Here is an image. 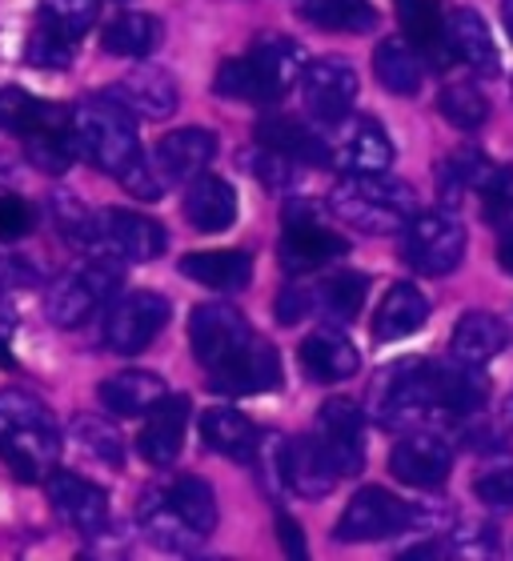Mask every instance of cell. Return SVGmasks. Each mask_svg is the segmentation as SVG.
Returning <instances> with one entry per match:
<instances>
[{"label": "cell", "mask_w": 513, "mask_h": 561, "mask_svg": "<svg viewBox=\"0 0 513 561\" xmlns=\"http://www.w3.org/2000/svg\"><path fill=\"white\" fill-rule=\"evenodd\" d=\"M301 21L321 33H374L377 9L369 0H301Z\"/></svg>", "instance_id": "cell-35"}, {"label": "cell", "mask_w": 513, "mask_h": 561, "mask_svg": "<svg viewBox=\"0 0 513 561\" xmlns=\"http://www.w3.org/2000/svg\"><path fill=\"white\" fill-rule=\"evenodd\" d=\"M69 133L77 145V157L96 164L101 173L117 176L121 188L137 201H157L164 193V181L157 164L140 152L137 121L113 96H89L69 113Z\"/></svg>", "instance_id": "cell-1"}, {"label": "cell", "mask_w": 513, "mask_h": 561, "mask_svg": "<svg viewBox=\"0 0 513 561\" xmlns=\"http://www.w3.org/2000/svg\"><path fill=\"white\" fill-rule=\"evenodd\" d=\"M281 225H285V229H281L277 261L289 277L329 270L333 261L350 253V241L329 229L314 201H289L285 213H281Z\"/></svg>", "instance_id": "cell-7"}, {"label": "cell", "mask_w": 513, "mask_h": 561, "mask_svg": "<svg viewBox=\"0 0 513 561\" xmlns=\"http://www.w3.org/2000/svg\"><path fill=\"white\" fill-rule=\"evenodd\" d=\"M0 369H16V357H12V350L4 345V337H0Z\"/></svg>", "instance_id": "cell-57"}, {"label": "cell", "mask_w": 513, "mask_h": 561, "mask_svg": "<svg viewBox=\"0 0 513 561\" xmlns=\"http://www.w3.org/2000/svg\"><path fill=\"white\" fill-rule=\"evenodd\" d=\"M113 101L125 105L133 117L145 121H164L173 117L176 105H181V89H176L173 72L157 69V65H137L128 69L117 84H113Z\"/></svg>", "instance_id": "cell-20"}, {"label": "cell", "mask_w": 513, "mask_h": 561, "mask_svg": "<svg viewBox=\"0 0 513 561\" xmlns=\"http://www.w3.org/2000/svg\"><path fill=\"white\" fill-rule=\"evenodd\" d=\"M213 157H217V133L209 129H176L157 145V173L164 185H185L193 176L209 173Z\"/></svg>", "instance_id": "cell-22"}, {"label": "cell", "mask_w": 513, "mask_h": 561, "mask_svg": "<svg viewBox=\"0 0 513 561\" xmlns=\"http://www.w3.org/2000/svg\"><path fill=\"white\" fill-rule=\"evenodd\" d=\"M161 21L152 16V12H121L113 16V24L105 28L101 36V45H105L109 57H149L152 48L161 45Z\"/></svg>", "instance_id": "cell-37"}, {"label": "cell", "mask_w": 513, "mask_h": 561, "mask_svg": "<svg viewBox=\"0 0 513 561\" xmlns=\"http://www.w3.org/2000/svg\"><path fill=\"white\" fill-rule=\"evenodd\" d=\"M140 529H145V538H149L152 546H161V550H169V553H197L201 541H205L197 529L189 526L185 517L169 505L164 490H149L140 497Z\"/></svg>", "instance_id": "cell-30"}, {"label": "cell", "mask_w": 513, "mask_h": 561, "mask_svg": "<svg viewBox=\"0 0 513 561\" xmlns=\"http://www.w3.org/2000/svg\"><path fill=\"white\" fill-rule=\"evenodd\" d=\"M486 221L502 241H513V193L502 197H486Z\"/></svg>", "instance_id": "cell-52"}, {"label": "cell", "mask_w": 513, "mask_h": 561, "mask_svg": "<svg viewBox=\"0 0 513 561\" xmlns=\"http://www.w3.org/2000/svg\"><path fill=\"white\" fill-rule=\"evenodd\" d=\"M413 529V505L394 497L381 485H365L353 493V502L345 505L341 522L333 526V541L357 546V541H381L394 534H409Z\"/></svg>", "instance_id": "cell-9"}, {"label": "cell", "mask_w": 513, "mask_h": 561, "mask_svg": "<svg viewBox=\"0 0 513 561\" xmlns=\"http://www.w3.org/2000/svg\"><path fill=\"white\" fill-rule=\"evenodd\" d=\"M96 16H101V0H41V9H36V24L69 36L77 45L96 24Z\"/></svg>", "instance_id": "cell-44"}, {"label": "cell", "mask_w": 513, "mask_h": 561, "mask_svg": "<svg viewBox=\"0 0 513 561\" xmlns=\"http://www.w3.org/2000/svg\"><path fill=\"white\" fill-rule=\"evenodd\" d=\"M389 473L409 490H442L454 473V449L442 433L406 430L389 449Z\"/></svg>", "instance_id": "cell-12"}, {"label": "cell", "mask_w": 513, "mask_h": 561, "mask_svg": "<svg viewBox=\"0 0 513 561\" xmlns=\"http://www.w3.org/2000/svg\"><path fill=\"white\" fill-rule=\"evenodd\" d=\"M253 337H256L253 325H249L246 313H241L237 305L205 301L189 317V345H193V357L201 362L205 374L233 362Z\"/></svg>", "instance_id": "cell-8"}, {"label": "cell", "mask_w": 513, "mask_h": 561, "mask_svg": "<svg viewBox=\"0 0 513 561\" xmlns=\"http://www.w3.org/2000/svg\"><path fill=\"white\" fill-rule=\"evenodd\" d=\"M374 77L381 81L385 93L418 96L421 77H425V69H421V53L409 45L406 36H389V41H381L374 53Z\"/></svg>", "instance_id": "cell-34"}, {"label": "cell", "mask_w": 513, "mask_h": 561, "mask_svg": "<svg viewBox=\"0 0 513 561\" xmlns=\"http://www.w3.org/2000/svg\"><path fill=\"white\" fill-rule=\"evenodd\" d=\"M397 4V16H401V33L413 48H418L421 57L445 69L454 53H445L449 48V21L442 16V4L437 0H394Z\"/></svg>", "instance_id": "cell-26"}, {"label": "cell", "mask_w": 513, "mask_h": 561, "mask_svg": "<svg viewBox=\"0 0 513 561\" xmlns=\"http://www.w3.org/2000/svg\"><path fill=\"white\" fill-rule=\"evenodd\" d=\"M442 164L457 176V181H461V188H474V193H481V197H502V193H513V169L510 164L490 161V157L478 152V149L457 152V157H449V161H442Z\"/></svg>", "instance_id": "cell-39"}, {"label": "cell", "mask_w": 513, "mask_h": 561, "mask_svg": "<svg viewBox=\"0 0 513 561\" xmlns=\"http://www.w3.org/2000/svg\"><path fill=\"white\" fill-rule=\"evenodd\" d=\"M189 398L185 393H164L149 413H145V430L137 437L140 457L152 469L176 466V457L185 449V430H189Z\"/></svg>", "instance_id": "cell-19"}, {"label": "cell", "mask_w": 513, "mask_h": 561, "mask_svg": "<svg viewBox=\"0 0 513 561\" xmlns=\"http://www.w3.org/2000/svg\"><path fill=\"white\" fill-rule=\"evenodd\" d=\"M48 213H53V225H57L60 237H65L72 249H84L89 257H96L101 229H96V213L89 209L81 197H72V193H65V188H57V193L48 197Z\"/></svg>", "instance_id": "cell-38"}, {"label": "cell", "mask_w": 513, "mask_h": 561, "mask_svg": "<svg viewBox=\"0 0 513 561\" xmlns=\"http://www.w3.org/2000/svg\"><path fill=\"white\" fill-rule=\"evenodd\" d=\"M437 365L430 357H406L389 362L369 386V421L381 430H413L418 421L442 413V389H437Z\"/></svg>", "instance_id": "cell-4"}, {"label": "cell", "mask_w": 513, "mask_h": 561, "mask_svg": "<svg viewBox=\"0 0 513 561\" xmlns=\"http://www.w3.org/2000/svg\"><path fill=\"white\" fill-rule=\"evenodd\" d=\"M505 345H510L505 321L493 313H481V309L457 317L454 333H449V353H454L457 362H469V365L493 362L498 353H505Z\"/></svg>", "instance_id": "cell-31"}, {"label": "cell", "mask_w": 513, "mask_h": 561, "mask_svg": "<svg viewBox=\"0 0 513 561\" xmlns=\"http://www.w3.org/2000/svg\"><path fill=\"white\" fill-rule=\"evenodd\" d=\"M201 442H205V449L229 457V461H253L261 454L265 437L253 425V417H246L241 410H233V405H213L201 417Z\"/></svg>", "instance_id": "cell-25"}, {"label": "cell", "mask_w": 513, "mask_h": 561, "mask_svg": "<svg viewBox=\"0 0 513 561\" xmlns=\"http://www.w3.org/2000/svg\"><path fill=\"white\" fill-rule=\"evenodd\" d=\"M305 57L301 45L289 36H256L246 57L225 60L217 72V93L229 101H249V105H273L301 81Z\"/></svg>", "instance_id": "cell-3"}, {"label": "cell", "mask_w": 513, "mask_h": 561, "mask_svg": "<svg viewBox=\"0 0 513 561\" xmlns=\"http://www.w3.org/2000/svg\"><path fill=\"white\" fill-rule=\"evenodd\" d=\"M474 497H478L486 510H498V514H510L513 510V461L502 457V461H490L474 478Z\"/></svg>", "instance_id": "cell-46"}, {"label": "cell", "mask_w": 513, "mask_h": 561, "mask_svg": "<svg viewBox=\"0 0 513 561\" xmlns=\"http://www.w3.org/2000/svg\"><path fill=\"white\" fill-rule=\"evenodd\" d=\"M0 285H36V270L29 261L4 253V257H0Z\"/></svg>", "instance_id": "cell-53"}, {"label": "cell", "mask_w": 513, "mask_h": 561, "mask_svg": "<svg viewBox=\"0 0 513 561\" xmlns=\"http://www.w3.org/2000/svg\"><path fill=\"white\" fill-rule=\"evenodd\" d=\"M498 265L513 277V241H502V245H498Z\"/></svg>", "instance_id": "cell-55"}, {"label": "cell", "mask_w": 513, "mask_h": 561, "mask_svg": "<svg viewBox=\"0 0 513 561\" xmlns=\"http://www.w3.org/2000/svg\"><path fill=\"white\" fill-rule=\"evenodd\" d=\"M277 461H281V481H285V490L301 493L305 502H321L333 493L338 485V469L333 461L326 457L321 442H317L314 433H305V437H277Z\"/></svg>", "instance_id": "cell-16"}, {"label": "cell", "mask_w": 513, "mask_h": 561, "mask_svg": "<svg viewBox=\"0 0 513 561\" xmlns=\"http://www.w3.org/2000/svg\"><path fill=\"white\" fill-rule=\"evenodd\" d=\"M510 89H513V84H510Z\"/></svg>", "instance_id": "cell-59"}, {"label": "cell", "mask_w": 513, "mask_h": 561, "mask_svg": "<svg viewBox=\"0 0 513 561\" xmlns=\"http://www.w3.org/2000/svg\"><path fill=\"white\" fill-rule=\"evenodd\" d=\"M121 265L117 257H89V265L81 270L60 273L57 280H48L45 289V317L60 329H77L101 309L105 301H113V293L121 289Z\"/></svg>", "instance_id": "cell-6"}, {"label": "cell", "mask_w": 513, "mask_h": 561, "mask_svg": "<svg viewBox=\"0 0 513 561\" xmlns=\"http://www.w3.org/2000/svg\"><path fill=\"white\" fill-rule=\"evenodd\" d=\"M498 550H502V538L486 522H466V526L449 529V553H461V558H493Z\"/></svg>", "instance_id": "cell-49"}, {"label": "cell", "mask_w": 513, "mask_h": 561, "mask_svg": "<svg viewBox=\"0 0 513 561\" xmlns=\"http://www.w3.org/2000/svg\"><path fill=\"white\" fill-rule=\"evenodd\" d=\"M256 145H265L273 152H285L305 169H329L338 161V152L314 125H305L301 117H285V113H269L256 121Z\"/></svg>", "instance_id": "cell-21"}, {"label": "cell", "mask_w": 513, "mask_h": 561, "mask_svg": "<svg viewBox=\"0 0 513 561\" xmlns=\"http://www.w3.org/2000/svg\"><path fill=\"white\" fill-rule=\"evenodd\" d=\"M12 321H16V313H12L9 305H4V285H0V329H9Z\"/></svg>", "instance_id": "cell-56"}, {"label": "cell", "mask_w": 513, "mask_h": 561, "mask_svg": "<svg viewBox=\"0 0 513 561\" xmlns=\"http://www.w3.org/2000/svg\"><path fill=\"white\" fill-rule=\"evenodd\" d=\"M365 421L369 413L350 398H329L317 410L314 437L321 442L326 457L333 461L338 478H357L365 466Z\"/></svg>", "instance_id": "cell-10"}, {"label": "cell", "mask_w": 513, "mask_h": 561, "mask_svg": "<svg viewBox=\"0 0 513 561\" xmlns=\"http://www.w3.org/2000/svg\"><path fill=\"white\" fill-rule=\"evenodd\" d=\"M297 365L317 386H338L362 369V353L353 350L350 337H341L333 329H317L297 345Z\"/></svg>", "instance_id": "cell-23"}, {"label": "cell", "mask_w": 513, "mask_h": 561, "mask_svg": "<svg viewBox=\"0 0 513 561\" xmlns=\"http://www.w3.org/2000/svg\"><path fill=\"white\" fill-rule=\"evenodd\" d=\"M164 393H169L164 381L157 374H149V369H121V374L105 377L101 389H96L105 410H113L117 417H145Z\"/></svg>", "instance_id": "cell-33"}, {"label": "cell", "mask_w": 513, "mask_h": 561, "mask_svg": "<svg viewBox=\"0 0 513 561\" xmlns=\"http://www.w3.org/2000/svg\"><path fill=\"white\" fill-rule=\"evenodd\" d=\"M96 229H101V245L96 257L117 261H157L169 245V233L161 225L133 209H105L96 213Z\"/></svg>", "instance_id": "cell-14"}, {"label": "cell", "mask_w": 513, "mask_h": 561, "mask_svg": "<svg viewBox=\"0 0 513 561\" xmlns=\"http://www.w3.org/2000/svg\"><path fill=\"white\" fill-rule=\"evenodd\" d=\"M365 293H369V277L365 273H329L321 285H317V309L333 321H357L362 317V305H365Z\"/></svg>", "instance_id": "cell-41"}, {"label": "cell", "mask_w": 513, "mask_h": 561, "mask_svg": "<svg viewBox=\"0 0 513 561\" xmlns=\"http://www.w3.org/2000/svg\"><path fill=\"white\" fill-rule=\"evenodd\" d=\"M164 497H169V505L185 517L189 526L197 529L201 538H209L213 529H217V497H213V485L205 478L185 473L173 485H164Z\"/></svg>", "instance_id": "cell-40"}, {"label": "cell", "mask_w": 513, "mask_h": 561, "mask_svg": "<svg viewBox=\"0 0 513 561\" xmlns=\"http://www.w3.org/2000/svg\"><path fill=\"white\" fill-rule=\"evenodd\" d=\"M505 28H510V36H513V0H505Z\"/></svg>", "instance_id": "cell-58"}, {"label": "cell", "mask_w": 513, "mask_h": 561, "mask_svg": "<svg viewBox=\"0 0 513 561\" xmlns=\"http://www.w3.org/2000/svg\"><path fill=\"white\" fill-rule=\"evenodd\" d=\"M437 108H442V117L461 133H478L481 125L490 121V101L481 96V89L474 81L445 84L442 96H437Z\"/></svg>", "instance_id": "cell-42"}, {"label": "cell", "mask_w": 513, "mask_h": 561, "mask_svg": "<svg viewBox=\"0 0 513 561\" xmlns=\"http://www.w3.org/2000/svg\"><path fill=\"white\" fill-rule=\"evenodd\" d=\"M329 213H333L338 221L350 225V229L369 233V237H397L409 221L406 209H397V205L381 201L377 193H369L357 173L333 185V193H329Z\"/></svg>", "instance_id": "cell-15"}, {"label": "cell", "mask_w": 513, "mask_h": 561, "mask_svg": "<svg viewBox=\"0 0 513 561\" xmlns=\"http://www.w3.org/2000/svg\"><path fill=\"white\" fill-rule=\"evenodd\" d=\"M36 229V209L24 197H0V241H21Z\"/></svg>", "instance_id": "cell-50"}, {"label": "cell", "mask_w": 513, "mask_h": 561, "mask_svg": "<svg viewBox=\"0 0 513 561\" xmlns=\"http://www.w3.org/2000/svg\"><path fill=\"white\" fill-rule=\"evenodd\" d=\"M185 217L197 233H225L237 221V193L225 176L201 173L189 181Z\"/></svg>", "instance_id": "cell-27"}, {"label": "cell", "mask_w": 513, "mask_h": 561, "mask_svg": "<svg viewBox=\"0 0 513 561\" xmlns=\"http://www.w3.org/2000/svg\"><path fill=\"white\" fill-rule=\"evenodd\" d=\"M60 457V430L29 389H0V461L16 481H41Z\"/></svg>", "instance_id": "cell-2"}, {"label": "cell", "mask_w": 513, "mask_h": 561, "mask_svg": "<svg viewBox=\"0 0 513 561\" xmlns=\"http://www.w3.org/2000/svg\"><path fill=\"white\" fill-rule=\"evenodd\" d=\"M72 57H77V41H69V36L53 33L45 24H36L29 33V60L36 69H69Z\"/></svg>", "instance_id": "cell-48"}, {"label": "cell", "mask_w": 513, "mask_h": 561, "mask_svg": "<svg viewBox=\"0 0 513 561\" xmlns=\"http://www.w3.org/2000/svg\"><path fill=\"white\" fill-rule=\"evenodd\" d=\"M164 325H169V301H164L161 293L137 289L113 301L109 321H105V341L113 353L133 357V353L149 350Z\"/></svg>", "instance_id": "cell-11"}, {"label": "cell", "mask_w": 513, "mask_h": 561, "mask_svg": "<svg viewBox=\"0 0 513 561\" xmlns=\"http://www.w3.org/2000/svg\"><path fill=\"white\" fill-rule=\"evenodd\" d=\"M48 502L77 534L84 538H101L109 534V497L101 485H93L81 473H48L45 478Z\"/></svg>", "instance_id": "cell-17"}, {"label": "cell", "mask_w": 513, "mask_h": 561, "mask_svg": "<svg viewBox=\"0 0 513 561\" xmlns=\"http://www.w3.org/2000/svg\"><path fill=\"white\" fill-rule=\"evenodd\" d=\"M24 140V157L48 176H60L69 173V164L77 161V145H72V133L69 125H60V129H41V133H29Z\"/></svg>", "instance_id": "cell-45"}, {"label": "cell", "mask_w": 513, "mask_h": 561, "mask_svg": "<svg viewBox=\"0 0 513 561\" xmlns=\"http://www.w3.org/2000/svg\"><path fill=\"white\" fill-rule=\"evenodd\" d=\"M397 237L401 261L421 277H449L466 261V225L445 209H418Z\"/></svg>", "instance_id": "cell-5"}, {"label": "cell", "mask_w": 513, "mask_h": 561, "mask_svg": "<svg viewBox=\"0 0 513 561\" xmlns=\"http://www.w3.org/2000/svg\"><path fill=\"white\" fill-rule=\"evenodd\" d=\"M449 48H454V60H461L466 69L481 72V77L502 72L498 41H493L490 24H486V16L478 9H457L449 16Z\"/></svg>", "instance_id": "cell-28"}, {"label": "cell", "mask_w": 513, "mask_h": 561, "mask_svg": "<svg viewBox=\"0 0 513 561\" xmlns=\"http://www.w3.org/2000/svg\"><path fill=\"white\" fill-rule=\"evenodd\" d=\"M213 393L221 398H246V393H269L281 389V357L265 337H253L233 362L205 374Z\"/></svg>", "instance_id": "cell-18"}, {"label": "cell", "mask_w": 513, "mask_h": 561, "mask_svg": "<svg viewBox=\"0 0 513 561\" xmlns=\"http://www.w3.org/2000/svg\"><path fill=\"white\" fill-rule=\"evenodd\" d=\"M425 321H430V297H425L418 285L401 280V285H394V289L381 297V305H377L374 337L401 341V337H409V333H418Z\"/></svg>", "instance_id": "cell-32"}, {"label": "cell", "mask_w": 513, "mask_h": 561, "mask_svg": "<svg viewBox=\"0 0 513 561\" xmlns=\"http://www.w3.org/2000/svg\"><path fill=\"white\" fill-rule=\"evenodd\" d=\"M72 437H77V445H84L101 466H109V469L125 466V442H121V430L109 417L77 413V417H72Z\"/></svg>", "instance_id": "cell-43"}, {"label": "cell", "mask_w": 513, "mask_h": 561, "mask_svg": "<svg viewBox=\"0 0 513 561\" xmlns=\"http://www.w3.org/2000/svg\"><path fill=\"white\" fill-rule=\"evenodd\" d=\"M0 125L29 137V133L69 125V113L60 105H53V101H41V96L24 93V89H4V93H0Z\"/></svg>", "instance_id": "cell-36"}, {"label": "cell", "mask_w": 513, "mask_h": 561, "mask_svg": "<svg viewBox=\"0 0 513 561\" xmlns=\"http://www.w3.org/2000/svg\"><path fill=\"white\" fill-rule=\"evenodd\" d=\"M246 164L253 169V176L261 181L265 188H277V193H285V188H293L297 181H301V164L293 161V157H285V152H273V149H261L249 152Z\"/></svg>", "instance_id": "cell-47"}, {"label": "cell", "mask_w": 513, "mask_h": 561, "mask_svg": "<svg viewBox=\"0 0 513 561\" xmlns=\"http://www.w3.org/2000/svg\"><path fill=\"white\" fill-rule=\"evenodd\" d=\"M273 309H277L281 325H297V321H305L317 309V289H309V285H285Z\"/></svg>", "instance_id": "cell-51"}, {"label": "cell", "mask_w": 513, "mask_h": 561, "mask_svg": "<svg viewBox=\"0 0 513 561\" xmlns=\"http://www.w3.org/2000/svg\"><path fill=\"white\" fill-rule=\"evenodd\" d=\"M277 538H281V546H285V553H289V558H305V553H309V546H305V538H301V529H297V522H293L289 514H277Z\"/></svg>", "instance_id": "cell-54"}, {"label": "cell", "mask_w": 513, "mask_h": 561, "mask_svg": "<svg viewBox=\"0 0 513 561\" xmlns=\"http://www.w3.org/2000/svg\"><path fill=\"white\" fill-rule=\"evenodd\" d=\"M181 273L213 293H241L253 280V257L241 249H209V253H185Z\"/></svg>", "instance_id": "cell-29"}, {"label": "cell", "mask_w": 513, "mask_h": 561, "mask_svg": "<svg viewBox=\"0 0 513 561\" xmlns=\"http://www.w3.org/2000/svg\"><path fill=\"white\" fill-rule=\"evenodd\" d=\"M333 152H338L341 169H350V173H385L394 164V140L374 117L341 121V137Z\"/></svg>", "instance_id": "cell-24"}, {"label": "cell", "mask_w": 513, "mask_h": 561, "mask_svg": "<svg viewBox=\"0 0 513 561\" xmlns=\"http://www.w3.org/2000/svg\"><path fill=\"white\" fill-rule=\"evenodd\" d=\"M297 84H301L305 113L314 121H329V125H341V121L350 117L357 89H362L357 69H353L350 60H338V57L309 60Z\"/></svg>", "instance_id": "cell-13"}]
</instances>
